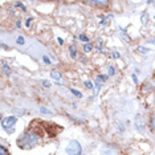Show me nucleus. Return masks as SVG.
Masks as SVG:
<instances>
[{
	"label": "nucleus",
	"mask_w": 155,
	"mask_h": 155,
	"mask_svg": "<svg viewBox=\"0 0 155 155\" xmlns=\"http://www.w3.org/2000/svg\"><path fill=\"white\" fill-rule=\"evenodd\" d=\"M40 138H41L40 133H38L36 129L32 127V129H28L20 138H17L16 143L20 149L31 150V149H35V147L40 143Z\"/></svg>",
	"instance_id": "1"
},
{
	"label": "nucleus",
	"mask_w": 155,
	"mask_h": 155,
	"mask_svg": "<svg viewBox=\"0 0 155 155\" xmlns=\"http://www.w3.org/2000/svg\"><path fill=\"white\" fill-rule=\"evenodd\" d=\"M17 122V117L15 115H9L2 119V127L7 134H13L15 133V125Z\"/></svg>",
	"instance_id": "2"
},
{
	"label": "nucleus",
	"mask_w": 155,
	"mask_h": 155,
	"mask_svg": "<svg viewBox=\"0 0 155 155\" xmlns=\"http://www.w3.org/2000/svg\"><path fill=\"white\" fill-rule=\"evenodd\" d=\"M65 153L68 155H82V146L78 140L72 139L65 147Z\"/></svg>",
	"instance_id": "3"
},
{
	"label": "nucleus",
	"mask_w": 155,
	"mask_h": 155,
	"mask_svg": "<svg viewBox=\"0 0 155 155\" xmlns=\"http://www.w3.org/2000/svg\"><path fill=\"white\" fill-rule=\"evenodd\" d=\"M134 127H135L137 131H139L140 134L144 133L146 130V125H144V119L142 118L140 114H137L135 115V122H134Z\"/></svg>",
	"instance_id": "4"
},
{
	"label": "nucleus",
	"mask_w": 155,
	"mask_h": 155,
	"mask_svg": "<svg viewBox=\"0 0 155 155\" xmlns=\"http://www.w3.org/2000/svg\"><path fill=\"white\" fill-rule=\"evenodd\" d=\"M101 155H115V149L114 147L104 146L101 149Z\"/></svg>",
	"instance_id": "5"
},
{
	"label": "nucleus",
	"mask_w": 155,
	"mask_h": 155,
	"mask_svg": "<svg viewBox=\"0 0 155 155\" xmlns=\"http://www.w3.org/2000/svg\"><path fill=\"white\" fill-rule=\"evenodd\" d=\"M51 77H52V78H53V80L58 81V80H61L62 74L58 72V70H52V72H51Z\"/></svg>",
	"instance_id": "6"
},
{
	"label": "nucleus",
	"mask_w": 155,
	"mask_h": 155,
	"mask_svg": "<svg viewBox=\"0 0 155 155\" xmlns=\"http://www.w3.org/2000/svg\"><path fill=\"white\" fill-rule=\"evenodd\" d=\"M69 54H70V57H72V58L77 57V48H76V45H70V47H69Z\"/></svg>",
	"instance_id": "7"
},
{
	"label": "nucleus",
	"mask_w": 155,
	"mask_h": 155,
	"mask_svg": "<svg viewBox=\"0 0 155 155\" xmlns=\"http://www.w3.org/2000/svg\"><path fill=\"white\" fill-rule=\"evenodd\" d=\"M91 49H93V44H91V43L84 44V52H85V53H90Z\"/></svg>",
	"instance_id": "8"
},
{
	"label": "nucleus",
	"mask_w": 155,
	"mask_h": 155,
	"mask_svg": "<svg viewBox=\"0 0 155 155\" xmlns=\"http://www.w3.org/2000/svg\"><path fill=\"white\" fill-rule=\"evenodd\" d=\"M2 68H3V72H4V74H7V76H9V74H11V69H9V66L7 65L5 62H4V64H3Z\"/></svg>",
	"instance_id": "9"
},
{
	"label": "nucleus",
	"mask_w": 155,
	"mask_h": 155,
	"mask_svg": "<svg viewBox=\"0 0 155 155\" xmlns=\"http://www.w3.org/2000/svg\"><path fill=\"white\" fill-rule=\"evenodd\" d=\"M78 38H80V41H82L84 44H87V43H89V38H87V36H86V35H84V33H81L80 36H78Z\"/></svg>",
	"instance_id": "10"
},
{
	"label": "nucleus",
	"mask_w": 155,
	"mask_h": 155,
	"mask_svg": "<svg viewBox=\"0 0 155 155\" xmlns=\"http://www.w3.org/2000/svg\"><path fill=\"white\" fill-rule=\"evenodd\" d=\"M40 111L43 113V114H53V111L49 110V109H47V107H44V106L40 107Z\"/></svg>",
	"instance_id": "11"
},
{
	"label": "nucleus",
	"mask_w": 155,
	"mask_h": 155,
	"mask_svg": "<svg viewBox=\"0 0 155 155\" xmlns=\"http://www.w3.org/2000/svg\"><path fill=\"white\" fill-rule=\"evenodd\" d=\"M16 44H17V45H24V44H25V40H24V37H23V36H19V37H17V38H16Z\"/></svg>",
	"instance_id": "12"
},
{
	"label": "nucleus",
	"mask_w": 155,
	"mask_h": 155,
	"mask_svg": "<svg viewBox=\"0 0 155 155\" xmlns=\"http://www.w3.org/2000/svg\"><path fill=\"white\" fill-rule=\"evenodd\" d=\"M0 155H9V153H8V150L5 149V146H0Z\"/></svg>",
	"instance_id": "13"
},
{
	"label": "nucleus",
	"mask_w": 155,
	"mask_h": 155,
	"mask_svg": "<svg viewBox=\"0 0 155 155\" xmlns=\"http://www.w3.org/2000/svg\"><path fill=\"white\" fill-rule=\"evenodd\" d=\"M89 4H93V5H107V2H89Z\"/></svg>",
	"instance_id": "14"
},
{
	"label": "nucleus",
	"mask_w": 155,
	"mask_h": 155,
	"mask_svg": "<svg viewBox=\"0 0 155 155\" xmlns=\"http://www.w3.org/2000/svg\"><path fill=\"white\" fill-rule=\"evenodd\" d=\"M150 129H151V130H153V131L155 133V115H154V117L150 119Z\"/></svg>",
	"instance_id": "15"
},
{
	"label": "nucleus",
	"mask_w": 155,
	"mask_h": 155,
	"mask_svg": "<svg viewBox=\"0 0 155 155\" xmlns=\"http://www.w3.org/2000/svg\"><path fill=\"white\" fill-rule=\"evenodd\" d=\"M70 91H72V94H74L76 97H78V98H81V97H82V94H81V91H78V90H76V89H72Z\"/></svg>",
	"instance_id": "16"
},
{
	"label": "nucleus",
	"mask_w": 155,
	"mask_h": 155,
	"mask_svg": "<svg viewBox=\"0 0 155 155\" xmlns=\"http://www.w3.org/2000/svg\"><path fill=\"white\" fill-rule=\"evenodd\" d=\"M137 49H138V51L140 52V53H143V54H144V53H147V52H150L149 49H147V48H144V47H138Z\"/></svg>",
	"instance_id": "17"
},
{
	"label": "nucleus",
	"mask_w": 155,
	"mask_h": 155,
	"mask_svg": "<svg viewBox=\"0 0 155 155\" xmlns=\"http://www.w3.org/2000/svg\"><path fill=\"white\" fill-rule=\"evenodd\" d=\"M84 84H85V86L87 87V89H94V85L90 82V81H85V82H84Z\"/></svg>",
	"instance_id": "18"
},
{
	"label": "nucleus",
	"mask_w": 155,
	"mask_h": 155,
	"mask_svg": "<svg viewBox=\"0 0 155 155\" xmlns=\"http://www.w3.org/2000/svg\"><path fill=\"white\" fill-rule=\"evenodd\" d=\"M41 84H43L44 87H51L52 86V84L49 82V81H47V80H43V82H41Z\"/></svg>",
	"instance_id": "19"
},
{
	"label": "nucleus",
	"mask_w": 155,
	"mask_h": 155,
	"mask_svg": "<svg viewBox=\"0 0 155 155\" xmlns=\"http://www.w3.org/2000/svg\"><path fill=\"white\" fill-rule=\"evenodd\" d=\"M16 7H19V8H21V11H27V8H25V5L23 4V3H16Z\"/></svg>",
	"instance_id": "20"
},
{
	"label": "nucleus",
	"mask_w": 155,
	"mask_h": 155,
	"mask_svg": "<svg viewBox=\"0 0 155 155\" xmlns=\"http://www.w3.org/2000/svg\"><path fill=\"white\" fill-rule=\"evenodd\" d=\"M109 74H110V76L115 74V69H114V66H109Z\"/></svg>",
	"instance_id": "21"
},
{
	"label": "nucleus",
	"mask_w": 155,
	"mask_h": 155,
	"mask_svg": "<svg viewBox=\"0 0 155 155\" xmlns=\"http://www.w3.org/2000/svg\"><path fill=\"white\" fill-rule=\"evenodd\" d=\"M97 77H98L100 80L104 81V82H106V80H107V76H105V74H98Z\"/></svg>",
	"instance_id": "22"
},
{
	"label": "nucleus",
	"mask_w": 155,
	"mask_h": 155,
	"mask_svg": "<svg viewBox=\"0 0 155 155\" xmlns=\"http://www.w3.org/2000/svg\"><path fill=\"white\" fill-rule=\"evenodd\" d=\"M31 21H32V17H28V19L25 20V27H27V28H29Z\"/></svg>",
	"instance_id": "23"
},
{
	"label": "nucleus",
	"mask_w": 155,
	"mask_h": 155,
	"mask_svg": "<svg viewBox=\"0 0 155 155\" xmlns=\"http://www.w3.org/2000/svg\"><path fill=\"white\" fill-rule=\"evenodd\" d=\"M43 60H44V62H45V64H47V65L51 64V60H49V58L47 57V56H43Z\"/></svg>",
	"instance_id": "24"
},
{
	"label": "nucleus",
	"mask_w": 155,
	"mask_h": 155,
	"mask_svg": "<svg viewBox=\"0 0 155 155\" xmlns=\"http://www.w3.org/2000/svg\"><path fill=\"white\" fill-rule=\"evenodd\" d=\"M131 78H133V81H134L135 84H138V77H137L135 74H133V76H131Z\"/></svg>",
	"instance_id": "25"
},
{
	"label": "nucleus",
	"mask_w": 155,
	"mask_h": 155,
	"mask_svg": "<svg viewBox=\"0 0 155 155\" xmlns=\"http://www.w3.org/2000/svg\"><path fill=\"white\" fill-rule=\"evenodd\" d=\"M57 41H58V44H60V45H64V40H62L61 37H57Z\"/></svg>",
	"instance_id": "26"
},
{
	"label": "nucleus",
	"mask_w": 155,
	"mask_h": 155,
	"mask_svg": "<svg viewBox=\"0 0 155 155\" xmlns=\"http://www.w3.org/2000/svg\"><path fill=\"white\" fill-rule=\"evenodd\" d=\"M16 27H17V28L21 27V21H20V20H17V21H16Z\"/></svg>",
	"instance_id": "27"
},
{
	"label": "nucleus",
	"mask_w": 155,
	"mask_h": 155,
	"mask_svg": "<svg viewBox=\"0 0 155 155\" xmlns=\"http://www.w3.org/2000/svg\"><path fill=\"white\" fill-rule=\"evenodd\" d=\"M113 57L118 58V57H119V53H118V52H114V53H113Z\"/></svg>",
	"instance_id": "28"
},
{
	"label": "nucleus",
	"mask_w": 155,
	"mask_h": 155,
	"mask_svg": "<svg viewBox=\"0 0 155 155\" xmlns=\"http://www.w3.org/2000/svg\"><path fill=\"white\" fill-rule=\"evenodd\" d=\"M2 48H3V49H8V47H7L5 44H2Z\"/></svg>",
	"instance_id": "29"
},
{
	"label": "nucleus",
	"mask_w": 155,
	"mask_h": 155,
	"mask_svg": "<svg viewBox=\"0 0 155 155\" xmlns=\"http://www.w3.org/2000/svg\"><path fill=\"white\" fill-rule=\"evenodd\" d=\"M154 19H155V15H154Z\"/></svg>",
	"instance_id": "30"
}]
</instances>
